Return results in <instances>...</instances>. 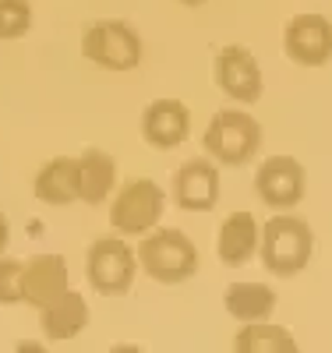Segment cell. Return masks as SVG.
<instances>
[{
	"label": "cell",
	"mask_w": 332,
	"mask_h": 353,
	"mask_svg": "<svg viewBox=\"0 0 332 353\" xmlns=\"http://www.w3.org/2000/svg\"><path fill=\"white\" fill-rule=\"evenodd\" d=\"M177 4H184V8H202V4H208V0H177Z\"/></svg>",
	"instance_id": "cell-22"
},
{
	"label": "cell",
	"mask_w": 332,
	"mask_h": 353,
	"mask_svg": "<svg viewBox=\"0 0 332 353\" xmlns=\"http://www.w3.org/2000/svg\"><path fill=\"white\" fill-rule=\"evenodd\" d=\"M166 212V191L153 176H131L110 194V230L120 237H141L153 226H159Z\"/></svg>",
	"instance_id": "cell-4"
},
{
	"label": "cell",
	"mask_w": 332,
	"mask_h": 353,
	"mask_svg": "<svg viewBox=\"0 0 332 353\" xmlns=\"http://www.w3.org/2000/svg\"><path fill=\"white\" fill-rule=\"evenodd\" d=\"M78 163V201L85 205H103L110 201L117 188V163L106 149H85L75 156Z\"/></svg>",
	"instance_id": "cell-16"
},
{
	"label": "cell",
	"mask_w": 332,
	"mask_h": 353,
	"mask_svg": "<svg viewBox=\"0 0 332 353\" xmlns=\"http://www.w3.org/2000/svg\"><path fill=\"white\" fill-rule=\"evenodd\" d=\"M138 272H145L159 286H180L198 276V248L184 230L153 226L138 237Z\"/></svg>",
	"instance_id": "cell-1"
},
{
	"label": "cell",
	"mask_w": 332,
	"mask_h": 353,
	"mask_svg": "<svg viewBox=\"0 0 332 353\" xmlns=\"http://www.w3.org/2000/svg\"><path fill=\"white\" fill-rule=\"evenodd\" d=\"M233 350L237 353H297L300 343L273 321H248L244 329L233 336Z\"/></svg>",
	"instance_id": "cell-18"
},
{
	"label": "cell",
	"mask_w": 332,
	"mask_h": 353,
	"mask_svg": "<svg viewBox=\"0 0 332 353\" xmlns=\"http://www.w3.org/2000/svg\"><path fill=\"white\" fill-rule=\"evenodd\" d=\"M32 0H0V43H14L32 32Z\"/></svg>",
	"instance_id": "cell-19"
},
{
	"label": "cell",
	"mask_w": 332,
	"mask_h": 353,
	"mask_svg": "<svg viewBox=\"0 0 332 353\" xmlns=\"http://www.w3.org/2000/svg\"><path fill=\"white\" fill-rule=\"evenodd\" d=\"M81 57L88 64H96L103 71H135L145 57V43L138 36V28L120 21V18H99L92 25H85L81 32Z\"/></svg>",
	"instance_id": "cell-5"
},
{
	"label": "cell",
	"mask_w": 332,
	"mask_h": 353,
	"mask_svg": "<svg viewBox=\"0 0 332 353\" xmlns=\"http://www.w3.org/2000/svg\"><path fill=\"white\" fill-rule=\"evenodd\" d=\"M258 233H262V226L251 212H230L216 233V258L226 269L248 265L258 254Z\"/></svg>",
	"instance_id": "cell-14"
},
{
	"label": "cell",
	"mask_w": 332,
	"mask_h": 353,
	"mask_svg": "<svg viewBox=\"0 0 332 353\" xmlns=\"http://www.w3.org/2000/svg\"><path fill=\"white\" fill-rule=\"evenodd\" d=\"M255 194L262 198L265 209L290 212L308 194V170L293 156H268L255 170Z\"/></svg>",
	"instance_id": "cell-7"
},
{
	"label": "cell",
	"mask_w": 332,
	"mask_h": 353,
	"mask_svg": "<svg viewBox=\"0 0 332 353\" xmlns=\"http://www.w3.org/2000/svg\"><path fill=\"white\" fill-rule=\"evenodd\" d=\"M213 78H216V88L240 103V106H255L265 92V81H262V64H258V57L248 50V46H223L216 53V61H213Z\"/></svg>",
	"instance_id": "cell-9"
},
{
	"label": "cell",
	"mask_w": 332,
	"mask_h": 353,
	"mask_svg": "<svg viewBox=\"0 0 332 353\" xmlns=\"http://www.w3.org/2000/svg\"><path fill=\"white\" fill-rule=\"evenodd\" d=\"M88 301L81 297L78 290H64L60 297H53L50 304L39 307V329H43V339L46 343H71L85 332L88 325Z\"/></svg>",
	"instance_id": "cell-13"
},
{
	"label": "cell",
	"mask_w": 332,
	"mask_h": 353,
	"mask_svg": "<svg viewBox=\"0 0 332 353\" xmlns=\"http://www.w3.org/2000/svg\"><path fill=\"white\" fill-rule=\"evenodd\" d=\"M32 194L43 205H53V209L75 205L78 201V163H75V156L46 159L32 176Z\"/></svg>",
	"instance_id": "cell-15"
},
{
	"label": "cell",
	"mask_w": 332,
	"mask_h": 353,
	"mask_svg": "<svg viewBox=\"0 0 332 353\" xmlns=\"http://www.w3.org/2000/svg\"><path fill=\"white\" fill-rule=\"evenodd\" d=\"M276 290L265 286V283H251V279H240V283H230L223 290V307L230 318H237L240 325L248 321H268L276 314Z\"/></svg>",
	"instance_id": "cell-17"
},
{
	"label": "cell",
	"mask_w": 332,
	"mask_h": 353,
	"mask_svg": "<svg viewBox=\"0 0 332 353\" xmlns=\"http://www.w3.org/2000/svg\"><path fill=\"white\" fill-rule=\"evenodd\" d=\"M283 53L300 68L332 61V21L325 14H293L283 28Z\"/></svg>",
	"instance_id": "cell-10"
},
{
	"label": "cell",
	"mask_w": 332,
	"mask_h": 353,
	"mask_svg": "<svg viewBox=\"0 0 332 353\" xmlns=\"http://www.w3.org/2000/svg\"><path fill=\"white\" fill-rule=\"evenodd\" d=\"M68 286H71V269H68L64 254L43 251V254H32L28 261H21V304L39 311L43 304L60 297Z\"/></svg>",
	"instance_id": "cell-11"
},
{
	"label": "cell",
	"mask_w": 332,
	"mask_h": 353,
	"mask_svg": "<svg viewBox=\"0 0 332 353\" xmlns=\"http://www.w3.org/2000/svg\"><path fill=\"white\" fill-rule=\"evenodd\" d=\"M258 258L265 265V272H273L276 279L300 276L315 258L311 226L300 216H290V212L268 216L262 223V233H258Z\"/></svg>",
	"instance_id": "cell-2"
},
{
	"label": "cell",
	"mask_w": 332,
	"mask_h": 353,
	"mask_svg": "<svg viewBox=\"0 0 332 353\" xmlns=\"http://www.w3.org/2000/svg\"><path fill=\"white\" fill-rule=\"evenodd\" d=\"M191 134V110L180 99H153L141 110V138L159 152L184 145Z\"/></svg>",
	"instance_id": "cell-12"
},
{
	"label": "cell",
	"mask_w": 332,
	"mask_h": 353,
	"mask_svg": "<svg viewBox=\"0 0 332 353\" xmlns=\"http://www.w3.org/2000/svg\"><path fill=\"white\" fill-rule=\"evenodd\" d=\"M21 304V261L0 251V307Z\"/></svg>",
	"instance_id": "cell-20"
},
{
	"label": "cell",
	"mask_w": 332,
	"mask_h": 353,
	"mask_svg": "<svg viewBox=\"0 0 332 353\" xmlns=\"http://www.w3.org/2000/svg\"><path fill=\"white\" fill-rule=\"evenodd\" d=\"M219 194H223L219 163H213L208 156H195L173 170L170 198L180 212H213L219 205Z\"/></svg>",
	"instance_id": "cell-8"
},
{
	"label": "cell",
	"mask_w": 332,
	"mask_h": 353,
	"mask_svg": "<svg viewBox=\"0 0 332 353\" xmlns=\"http://www.w3.org/2000/svg\"><path fill=\"white\" fill-rule=\"evenodd\" d=\"M262 141H265V131L258 124V117H251L248 110L226 106V110H216L213 121L205 124L202 152L219 166H248L262 152Z\"/></svg>",
	"instance_id": "cell-3"
},
{
	"label": "cell",
	"mask_w": 332,
	"mask_h": 353,
	"mask_svg": "<svg viewBox=\"0 0 332 353\" xmlns=\"http://www.w3.org/2000/svg\"><path fill=\"white\" fill-rule=\"evenodd\" d=\"M85 279L103 297H124L138 279V254L120 233H103L85 251Z\"/></svg>",
	"instance_id": "cell-6"
},
{
	"label": "cell",
	"mask_w": 332,
	"mask_h": 353,
	"mask_svg": "<svg viewBox=\"0 0 332 353\" xmlns=\"http://www.w3.org/2000/svg\"><path fill=\"white\" fill-rule=\"evenodd\" d=\"M8 241H11V223H8L4 212H0V251H8Z\"/></svg>",
	"instance_id": "cell-21"
}]
</instances>
